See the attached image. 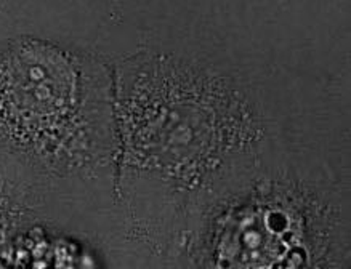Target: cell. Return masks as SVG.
I'll use <instances>...</instances> for the list:
<instances>
[{
  "label": "cell",
  "instance_id": "2",
  "mask_svg": "<svg viewBox=\"0 0 351 269\" xmlns=\"http://www.w3.org/2000/svg\"><path fill=\"white\" fill-rule=\"evenodd\" d=\"M111 68L116 149L125 170L173 175L206 146L247 135L238 90L178 50L141 44Z\"/></svg>",
  "mask_w": 351,
  "mask_h": 269
},
{
  "label": "cell",
  "instance_id": "1",
  "mask_svg": "<svg viewBox=\"0 0 351 269\" xmlns=\"http://www.w3.org/2000/svg\"><path fill=\"white\" fill-rule=\"evenodd\" d=\"M112 68L68 36L0 10V165L31 179H87L116 164Z\"/></svg>",
  "mask_w": 351,
  "mask_h": 269
},
{
  "label": "cell",
  "instance_id": "3",
  "mask_svg": "<svg viewBox=\"0 0 351 269\" xmlns=\"http://www.w3.org/2000/svg\"><path fill=\"white\" fill-rule=\"evenodd\" d=\"M32 190L0 165V257L32 212Z\"/></svg>",
  "mask_w": 351,
  "mask_h": 269
}]
</instances>
